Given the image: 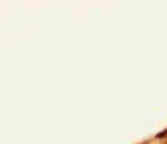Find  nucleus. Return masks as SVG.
I'll return each instance as SVG.
<instances>
[]
</instances>
